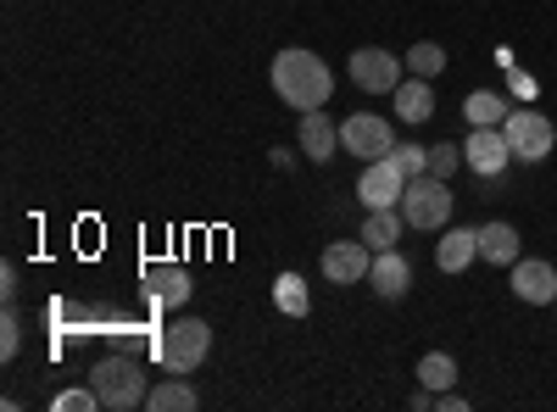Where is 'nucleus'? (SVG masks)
Masks as SVG:
<instances>
[{"mask_svg":"<svg viewBox=\"0 0 557 412\" xmlns=\"http://www.w3.org/2000/svg\"><path fill=\"white\" fill-rule=\"evenodd\" d=\"M273 96L285 107H296V117L318 112V107H330V96H335V73H330L323 57L296 51V45H290V51L273 57Z\"/></svg>","mask_w":557,"mask_h":412,"instance_id":"nucleus-1","label":"nucleus"},{"mask_svg":"<svg viewBox=\"0 0 557 412\" xmlns=\"http://www.w3.org/2000/svg\"><path fill=\"white\" fill-rule=\"evenodd\" d=\"M89 385H96V396H101V412H134V407H146V396H151L134 357H101L96 374H89Z\"/></svg>","mask_w":557,"mask_h":412,"instance_id":"nucleus-2","label":"nucleus"},{"mask_svg":"<svg viewBox=\"0 0 557 412\" xmlns=\"http://www.w3.org/2000/svg\"><path fill=\"white\" fill-rule=\"evenodd\" d=\"M451 207H457V196H451L446 178H435V173L407 178V196H401V217H407V228H424V235H435V228L451 223Z\"/></svg>","mask_w":557,"mask_h":412,"instance_id":"nucleus-3","label":"nucleus"},{"mask_svg":"<svg viewBox=\"0 0 557 412\" xmlns=\"http://www.w3.org/2000/svg\"><path fill=\"white\" fill-rule=\"evenodd\" d=\"M157 351L168 362V374H196L201 362L212 357V324H201V317H178V324L162 329Z\"/></svg>","mask_w":557,"mask_h":412,"instance_id":"nucleus-4","label":"nucleus"},{"mask_svg":"<svg viewBox=\"0 0 557 412\" xmlns=\"http://www.w3.org/2000/svg\"><path fill=\"white\" fill-rule=\"evenodd\" d=\"M502 134H507V146H513V162H524V167L546 162L552 146H557L552 117L535 112V107H513V112H507V123H502Z\"/></svg>","mask_w":557,"mask_h":412,"instance_id":"nucleus-5","label":"nucleus"},{"mask_svg":"<svg viewBox=\"0 0 557 412\" xmlns=\"http://www.w3.org/2000/svg\"><path fill=\"white\" fill-rule=\"evenodd\" d=\"M341 151L357 157V162H380V157L396 151V134H391V123L380 112H351L341 123Z\"/></svg>","mask_w":557,"mask_h":412,"instance_id":"nucleus-6","label":"nucleus"},{"mask_svg":"<svg viewBox=\"0 0 557 412\" xmlns=\"http://www.w3.org/2000/svg\"><path fill=\"white\" fill-rule=\"evenodd\" d=\"M346 73H351L357 89H368V96H396V84L407 78V62L380 51V45H362V51H351Z\"/></svg>","mask_w":557,"mask_h":412,"instance_id":"nucleus-7","label":"nucleus"},{"mask_svg":"<svg viewBox=\"0 0 557 412\" xmlns=\"http://www.w3.org/2000/svg\"><path fill=\"white\" fill-rule=\"evenodd\" d=\"M407 196V173L396 167V157H380V162H362V178H357V201L374 212V207H401Z\"/></svg>","mask_w":557,"mask_h":412,"instance_id":"nucleus-8","label":"nucleus"},{"mask_svg":"<svg viewBox=\"0 0 557 412\" xmlns=\"http://www.w3.org/2000/svg\"><path fill=\"white\" fill-rule=\"evenodd\" d=\"M462 162H469L480 178H496V173H507V162H513V146H507L502 128H469V140H462Z\"/></svg>","mask_w":557,"mask_h":412,"instance_id":"nucleus-9","label":"nucleus"},{"mask_svg":"<svg viewBox=\"0 0 557 412\" xmlns=\"http://www.w3.org/2000/svg\"><path fill=\"white\" fill-rule=\"evenodd\" d=\"M513 296L530 307H557V267L546 257H519L513 262Z\"/></svg>","mask_w":557,"mask_h":412,"instance_id":"nucleus-10","label":"nucleus"},{"mask_svg":"<svg viewBox=\"0 0 557 412\" xmlns=\"http://www.w3.org/2000/svg\"><path fill=\"white\" fill-rule=\"evenodd\" d=\"M368 267H374V251L362 246V235L357 240H335L330 251H323V279L330 285H357V279H368Z\"/></svg>","mask_w":557,"mask_h":412,"instance_id":"nucleus-11","label":"nucleus"},{"mask_svg":"<svg viewBox=\"0 0 557 412\" xmlns=\"http://www.w3.org/2000/svg\"><path fill=\"white\" fill-rule=\"evenodd\" d=\"M296 140H301V157L307 162H330L341 151V123L330 112H301V128H296Z\"/></svg>","mask_w":557,"mask_h":412,"instance_id":"nucleus-12","label":"nucleus"},{"mask_svg":"<svg viewBox=\"0 0 557 412\" xmlns=\"http://www.w3.org/2000/svg\"><path fill=\"white\" fill-rule=\"evenodd\" d=\"M368 285H374V296L385 301H401L412 290V262L391 246V251H374V267H368Z\"/></svg>","mask_w":557,"mask_h":412,"instance_id":"nucleus-13","label":"nucleus"},{"mask_svg":"<svg viewBox=\"0 0 557 412\" xmlns=\"http://www.w3.org/2000/svg\"><path fill=\"white\" fill-rule=\"evenodd\" d=\"M480 257V228H441V240H435V267L441 273H462Z\"/></svg>","mask_w":557,"mask_h":412,"instance_id":"nucleus-14","label":"nucleus"},{"mask_svg":"<svg viewBox=\"0 0 557 412\" xmlns=\"http://www.w3.org/2000/svg\"><path fill=\"white\" fill-rule=\"evenodd\" d=\"M524 257V246H519V228L513 223H480V262H496V267H513Z\"/></svg>","mask_w":557,"mask_h":412,"instance_id":"nucleus-15","label":"nucleus"},{"mask_svg":"<svg viewBox=\"0 0 557 412\" xmlns=\"http://www.w3.org/2000/svg\"><path fill=\"white\" fill-rule=\"evenodd\" d=\"M391 101H396V117H401V123H430L435 89H430V78H401Z\"/></svg>","mask_w":557,"mask_h":412,"instance_id":"nucleus-16","label":"nucleus"},{"mask_svg":"<svg viewBox=\"0 0 557 412\" xmlns=\"http://www.w3.org/2000/svg\"><path fill=\"white\" fill-rule=\"evenodd\" d=\"M401 228H407L401 207H374V212L362 217V246H368V251H391V246L401 240Z\"/></svg>","mask_w":557,"mask_h":412,"instance_id":"nucleus-17","label":"nucleus"},{"mask_svg":"<svg viewBox=\"0 0 557 412\" xmlns=\"http://www.w3.org/2000/svg\"><path fill=\"white\" fill-rule=\"evenodd\" d=\"M507 112H513V107H507L496 89H474V96L462 101V117H469V128H502Z\"/></svg>","mask_w":557,"mask_h":412,"instance_id":"nucleus-18","label":"nucleus"},{"mask_svg":"<svg viewBox=\"0 0 557 412\" xmlns=\"http://www.w3.org/2000/svg\"><path fill=\"white\" fill-rule=\"evenodd\" d=\"M273 307L285 317H307L312 312V296L301 285V273H278V279H273Z\"/></svg>","mask_w":557,"mask_h":412,"instance_id":"nucleus-19","label":"nucleus"},{"mask_svg":"<svg viewBox=\"0 0 557 412\" xmlns=\"http://www.w3.org/2000/svg\"><path fill=\"white\" fill-rule=\"evenodd\" d=\"M146 407H151V412H196V407H201V396H196L190 385H184V379H162V385L146 396Z\"/></svg>","mask_w":557,"mask_h":412,"instance_id":"nucleus-20","label":"nucleus"},{"mask_svg":"<svg viewBox=\"0 0 557 412\" xmlns=\"http://www.w3.org/2000/svg\"><path fill=\"white\" fill-rule=\"evenodd\" d=\"M418 385H424V390H451L457 385V362L446 351H424V357H418Z\"/></svg>","mask_w":557,"mask_h":412,"instance_id":"nucleus-21","label":"nucleus"},{"mask_svg":"<svg viewBox=\"0 0 557 412\" xmlns=\"http://www.w3.org/2000/svg\"><path fill=\"white\" fill-rule=\"evenodd\" d=\"M401 62H407V73H412V78H441V73H446V51H441L435 39H418Z\"/></svg>","mask_w":557,"mask_h":412,"instance_id":"nucleus-22","label":"nucleus"},{"mask_svg":"<svg viewBox=\"0 0 557 412\" xmlns=\"http://www.w3.org/2000/svg\"><path fill=\"white\" fill-rule=\"evenodd\" d=\"M151 301H168V307H184V301H190V279H184V267L151 273Z\"/></svg>","mask_w":557,"mask_h":412,"instance_id":"nucleus-23","label":"nucleus"},{"mask_svg":"<svg viewBox=\"0 0 557 412\" xmlns=\"http://www.w3.org/2000/svg\"><path fill=\"white\" fill-rule=\"evenodd\" d=\"M51 407H62V412H101V396H96V385H78V390H62Z\"/></svg>","mask_w":557,"mask_h":412,"instance_id":"nucleus-24","label":"nucleus"},{"mask_svg":"<svg viewBox=\"0 0 557 412\" xmlns=\"http://www.w3.org/2000/svg\"><path fill=\"white\" fill-rule=\"evenodd\" d=\"M457 167H469L462 162V146H430V173L435 178H451Z\"/></svg>","mask_w":557,"mask_h":412,"instance_id":"nucleus-25","label":"nucleus"},{"mask_svg":"<svg viewBox=\"0 0 557 412\" xmlns=\"http://www.w3.org/2000/svg\"><path fill=\"white\" fill-rule=\"evenodd\" d=\"M391 157H396V167H401L407 178H418V173H430V146H396Z\"/></svg>","mask_w":557,"mask_h":412,"instance_id":"nucleus-26","label":"nucleus"},{"mask_svg":"<svg viewBox=\"0 0 557 412\" xmlns=\"http://www.w3.org/2000/svg\"><path fill=\"white\" fill-rule=\"evenodd\" d=\"M17 346H23V324H17V312H7V317H0V357H17Z\"/></svg>","mask_w":557,"mask_h":412,"instance_id":"nucleus-27","label":"nucleus"},{"mask_svg":"<svg viewBox=\"0 0 557 412\" xmlns=\"http://www.w3.org/2000/svg\"><path fill=\"white\" fill-rule=\"evenodd\" d=\"M435 412H469V401H462L457 390H435Z\"/></svg>","mask_w":557,"mask_h":412,"instance_id":"nucleus-28","label":"nucleus"}]
</instances>
